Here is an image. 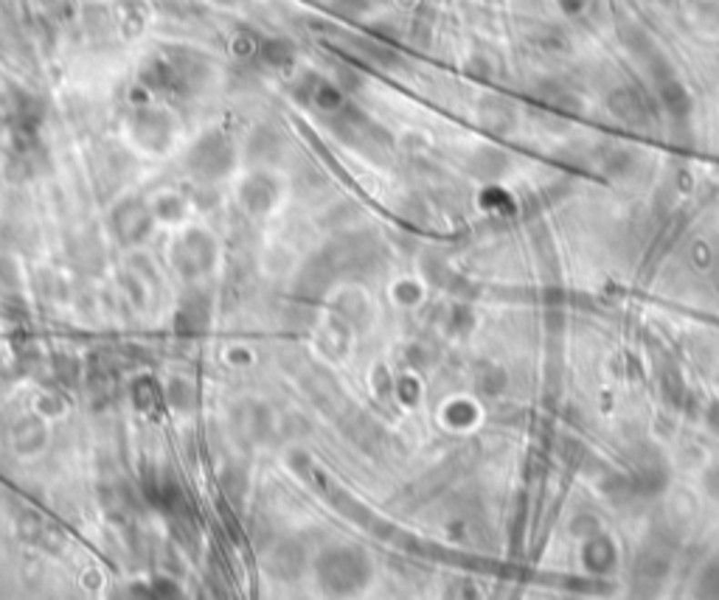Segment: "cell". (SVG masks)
I'll return each instance as SVG.
<instances>
[{
  "label": "cell",
  "mask_w": 719,
  "mask_h": 600,
  "mask_svg": "<svg viewBox=\"0 0 719 600\" xmlns=\"http://www.w3.org/2000/svg\"><path fill=\"white\" fill-rule=\"evenodd\" d=\"M329 4H332L335 12H340L346 17H357V15H363L369 9L371 0H329Z\"/></svg>",
  "instance_id": "obj_4"
},
{
  "label": "cell",
  "mask_w": 719,
  "mask_h": 600,
  "mask_svg": "<svg viewBox=\"0 0 719 600\" xmlns=\"http://www.w3.org/2000/svg\"><path fill=\"white\" fill-rule=\"evenodd\" d=\"M217 4H222V6H231V4H237V0H217Z\"/></svg>",
  "instance_id": "obj_5"
},
{
  "label": "cell",
  "mask_w": 719,
  "mask_h": 600,
  "mask_svg": "<svg viewBox=\"0 0 719 600\" xmlns=\"http://www.w3.org/2000/svg\"><path fill=\"white\" fill-rule=\"evenodd\" d=\"M231 160H234V149H231V144H228L225 135H219V132H211V135H206L197 146H194V152L188 155L191 169L197 175H203V177L225 175L228 169H231Z\"/></svg>",
  "instance_id": "obj_1"
},
{
  "label": "cell",
  "mask_w": 719,
  "mask_h": 600,
  "mask_svg": "<svg viewBox=\"0 0 719 600\" xmlns=\"http://www.w3.org/2000/svg\"><path fill=\"white\" fill-rule=\"evenodd\" d=\"M292 56H296V48H292L287 40H265L258 45V59L270 65V68H287V65L292 62Z\"/></svg>",
  "instance_id": "obj_3"
},
{
  "label": "cell",
  "mask_w": 719,
  "mask_h": 600,
  "mask_svg": "<svg viewBox=\"0 0 719 600\" xmlns=\"http://www.w3.org/2000/svg\"><path fill=\"white\" fill-rule=\"evenodd\" d=\"M133 132L136 138L149 146V149H163L172 141V121L167 118V113L160 110H138L133 118Z\"/></svg>",
  "instance_id": "obj_2"
}]
</instances>
